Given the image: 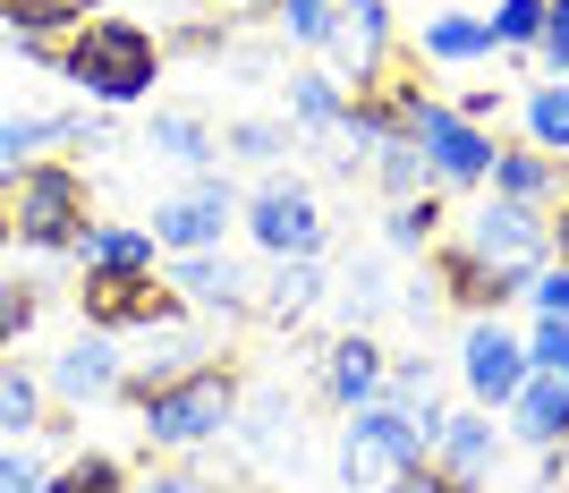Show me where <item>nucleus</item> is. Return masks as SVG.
Segmentation results:
<instances>
[{"label":"nucleus","mask_w":569,"mask_h":493,"mask_svg":"<svg viewBox=\"0 0 569 493\" xmlns=\"http://www.w3.org/2000/svg\"><path fill=\"white\" fill-rule=\"evenodd\" d=\"M34 434H51V392L43 375L0 357V443H34Z\"/></svg>","instance_id":"obj_24"},{"label":"nucleus","mask_w":569,"mask_h":493,"mask_svg":"<svg viewBox=\"0 0 569 493\" xmlns=\"http://www.w3.org/2000/svg\"><path fill=\"white\" fill-rule=\"evenodd\" d=\"M375 188L391 196V205H408V196L433 188V170H426V154H417V137H400V145H382V154H375Z\"/></svg>","instance_id":"obj_30"},{"label":"nucleus","mask_w":569,"mask_h":493,"mask_svg":"<svg viewBox=\"0 0 569 493\" xmlns=\"http://www.w3.org/2000/svg\"><path fill=\"white\" fill-rule=\"evenodd\" d=\"M18 247V221H9V179H0V256Z\"/></svg>","instance_id":"obj_45"},{"label":"nucleus","mask_w":569,"mask_h":493,"mask_svg":"<svg viewBox=\"0 0 569 493\" xmlns=\"http://www.w3.org/2000/svg\"><path fill=\"white\" fill-rule=\"evenodd\" d=\"M451 111H459V119H476V128H493V119L510 111V95H501V86H468V95H459Z\"/></svg>","instance_id":"obj_40"},{"label":"nucleus","mask_w":569,"mask_h":493,"mask_svg":"<svg viewBox=\"0 0 569 493\" xmlns=\"http://www.w3.org/2000/svg\"><path fill=\"white\" fill-rule=\"evenodd\" d=\"M527 375H536V366H527V341L501 324V315H476L468 341H459V383H468V408H493V417H501V408L527 392Z\"/></svg>","instance_id":"obj_9"},{"label":"nucleus","mask_w":569,"mask_h":493,"mask_svg":"<svg viewBox=\"0 0 569 493\" xmlns=\"http://www.w3.org/2000/svg\"><path fill=\"white\" fill-rule=\"evenodd\" d=\"M433 392V357H391V383H382V400H426Z\"/></svg>","instance_id":"obj_39"},{"label":"nucleus","mask_w":569,"mask_h":493,"mask_svg":"<svg viewBox=\"0 0 569 493\" xmlns=\"http://www.w3.org/2000/svg\"><path fill=\"white\" fill-rule=\"evenodd\" d=\"M433 298H442V306H459V315L476 324V315H501V306L519 298V282H501L493 264H476L468 247H459V238L442 230V238H433Z\"/></svg>","instance_id":"obj_14"},{"label":"nucleus","mask_w":569,"mask_h":493,"mask_svg":"<svg viewBox=\"0 0 569 493\" xmlns=\"http://www.w3.org/2000/svg\"><path fill=\"white\" fill-rule=\"evenodd\" d=\"M323 256H289V264H272V273H263L256 282V315L263 324H281V332H298L315 315V306H323Z\"/></svg>","instance_id":"obj_16"},{"label":"nucleus","mask_w":569,"mask_h":493,"mask_svg":"<svg viewBox=\"0 0 569 493\" xmlns=\"http://www.w3.org/2000/svg\"><path fill=\"white\" fill-rule=\"evenodd\" d=\"M493 51H519V60H536V43H545V0H493Z\"/></svg>","instance_id":"obj_31"},{"label":"nucleus","mask_w":569,"mask_h":493,"mask_svg":"<svg viewBox=\"0 0 569 493\" xmlns=\"http://www.w3.org/2000/svg\"><path fill=\"white\" fill-rule=\"evenodd\" d=\"M34 315H43V289L18 282V273H0V357H9L26 332H34Z\"/></svg>","instance_id":"obj_33"},{"label":"nucleus","mask_w":569,"mask_h":493,"mask_svg":"<svg viewBox=\"0 0 569 493\" xmlns=\"http://www.w3.org/2000/svg\"><path fill=\"white\" fill-rule=\"evenodd\" d=\"M289 128H298V137H340V119H349V86H340L332 69H289Z\"/></svg>","instance_id":"obj_21"},{"label":"nucleus","mask_w":569,"mask_h":493,"mask_svg":"<svg viewBox=\"0 0 569 493\" xmlns=\"http://www.w3.org/2000/svg\"><path fill=\"white\" fill-rule=\"evenodd\" d=\"M9 221H18V247L34 256H77V238L94 230V188L77 162H34L9 179Z\"/></svg>","instance_id":"obj_3"},{"label":"nucleus","mask_w":569,"mask_h":493,"mask_svg":"<svg viewBox=\"0 0 569 493\" xmlns=\"http://www.w3.org/2000/svg\"><path fill=\"white\" fill-rule=\"evenodd\" d=\"M86 9H111V0H86Z\"/></svg>","instance_id":"obj_47"},{"label":"nucleus","mask_w":569,"mask_h":493,"mask_svg":"<svg viewBox=\"0 0 569 493\" xmlns=\"http://www.w3.org/2000/svg\"><path fill=\"white\" fill-rule=\"evenodd\" d=\"M162 34L137 18H86L60 43V77H69L86 102H102V111H128V102H144L153 86H162Z\"/></svg>","instance_id":"obj_2"},{"label":"nucleus","mask_w":569,"mask_h":493,"mask_svg":"<svg viewBox=\"0 0 569 493\" xmlns=\"http://www.w3.org/2000/svg\"><path fill=\"white\" fill-rule=\"evenodd\" d=\"M417 60H442V69H468V60H493V26L468 18V9H442V18L417 26Z\"/></svg>","instance_id":"obj_22"},{"label":"nucleus","mask_w":569,"mask_h":493,"mask_svg":"<svg viewBox=\"0 0 569 493\" xmlns=\"http://www.w3.org/2000/svg\"><path fill=\"white\" fill-rule=\"evenodd\" d=\"M272 18L289 26V43H298V51H323V43H332V18H340V9H332V0H281Z\"/></svg>","instance_id":"obj_34"},{"label":"nucleus","mask_w":569,"mask_h":493,"mask_svg":"<svg viewBox=\"0 0 569 493\" xmlns=\"http://www.w3.org/2000/svg\"><path fill=\"white\" fill-rule=\"evenodd\" d=\"M527 366L569 383V324H536V332H527Z\"/></svg>","instance_id":"obj_37"},{"label":"nucleus","mask_w":569,"mask_h":493,"mask_svg":"<svg viewBox=\"0 0 569 493\" xmlns=\"http://www.w3.org/2000/svg\"><path fill=\"white\" fill-rule=\"evenodd\" d=\"M382 493H468V485H451V476L433 469V460H417V469H408V476H391Z\"/></svg>","instance_id":"obj_41"},{"label":"nucleus","mask_w":569,"mask_h":493,"mask_svg":"<svg viewBox=\"0 0 569 493\" xmlns=\"http://www.w3.org/2000/svg\"><path fill=\"white\" fill-rule=\"evenodd\" d=\"M527 315L536 324H569V264H545V273H527Z\"/></svg>","instance_id":"obj_35"},{"label":"nucleus","mask_w":569,"mask_h":493,"mask_svg":"<svg viewBox=\"0 0 569 493\" xmlns=\"http://www.w3.org/2000/svg\"><path fill=\"white\" fill-rule=\"evenodd\" d=\"M417 460H426V434H417V417H408L400 400H375V408H357L340 425V485L349 493H382Z\"/></svg>","instance_id":"obj_4"},{"label":"nucleus","mask_w":569,"mask_h":493,"mask_svg":"<svg viewBox=\"0 0 569 493\" xmlns=\"http://www.w3.org/2000/svg\"><path fill=\"white\" fill-rule=\"evenodd\" d=\"M86 18H94L86 0H0V26H9V43H69Z\"/></svg>","instance_id":"obj_25"},{"label":"nucleus","mask_w":569,"mask_h":493,"mask_svg":"<svg viewBox=\"0 0 569 493\" xmlns=\"http://www.w3.org/2000/svg\"><path fill=\"white\" fill-rule=\"evenodd\" d=\"M545 77H569V0H545V43H536Z\"/></svg>","instance_id":"obj_38"},{"label":"nucleus","mask_w":569,"mask_h":493,"mask_svg":"<svg viewBox=\"0 0 569 493\" xmlns=\"http://www.w3.org/2000/svg\"><path fill=\"white\" fill-rule=\"evenodd\" d=\"M238 230L256 238L272 264H289V256H323L332 221H323V196H315L307 179H281V170H263V188L238 205Z\"/></svg>","instance_id":"obj_6"},{"label":"nucleus","mask_w":569,"mask_h":493,"mask_svg":"<svg viewBox=\"0 0 569 493\" xmlns=\"http://www.w3.org/2000/svg\"><path fill=\"white\" fill-rule=\"evenodd\" d=\"M51 493H137V469L119 451H77L51 469Z\"/></svg>","instance_id":"obj_29"},{"label":"nucleus","mask_w":569,"mask_h":493,"mask_svg":"<svg viewBox=\"0 0 569 493\" xmlns=\"http://www.w3.org/2000/svg\"><path fill=\"white\" fill-rule=\"evenodd\" d=\"M77 315H86V332H170L188 306H179V289L162 282V273H86L77 282Z\"/></svg>","instance_id":"obj_8"},{"label":"nucleus","mask_w":569,"mask_h":493,"mask_svg":"<svg viewBox=\"0 0 569 493\" xmlns=\"http://www.w3.org/2000/svg\"><path fill=\"white\" fill-rule=\"evenodd\" d=\"M238 205H247V196H238L221 170H196L179 196H162V205L144 213V230H153V247H162V256H213L221 238H230Z\"/></svg>","instance_id":"obj_7"},{"label":"nucleus","mask_w":569,"mask_h":493,"mask_svg":"<svg viewBox=\"0 0 569 493\" xmlns=\"http://www.w3.org/2000/svg\"><path fill=\"white\" fill-rule=\"evenodd\" d=\"M501 434H510V443H527V451L569 443V383H561V375H527V392L501 408Z\"/></svg>","instance_id":"obj_17"},{"label":"nucleus","mask_w":569,"mask_h":493,"mask_svg":"<svg viewBox=\"0 0 569 493\" xmlns=\"http://www.w3.org/2000/svg\"><path fill=\"white\" fill-rule=\"evenodd\" d=\"M451 230V213H442V188H426V196H408V205H391L382 213V238L400 247V256H433V238Z\"/></svg>","instance_id":"obj_28"},{"label":"nucleus","mask_w":569,"mask_h":493,"mask_svg":"<svg viewBox=\"0 0 569 493\" xmlns=\"http://www.w3.org/2000/svg\"><path fill=\"white\" fill-rule=\"evenodd\" d=\"M433 469L451 476V485H468V493H485V476L501 469V425H493V408H451V425L433 434V451H426Z\"/></svg>","instance_id":"obj_15"},{"label":"nucleus","mask_w":569,"mask_h":493,"mask_svg":"<svg viewBox=\"0 0 569 493\" xmlns=\"http://www.w3.org/2000/svg\"><path fill=\"white\" fill-rule=\"evenodd\" d=\"M552 264H569V196L552 205Z\"/></svg>","instance_id":"obj_44"},{"label":"nucleus","mask_w":569,"mask_h":493,"mask_svg":"<svg viewBox=\"0 0 569 493\" xmlns=\"http://www.w3.org/2000/svg\"><path fill=\"white\" fill-rule=\"evenodd\" d=\"M323 60H332V77L349 86V95H375L382 77H391V60H400L391 0H349V9L332 18V43H323Z\"/></svg>","instance_id":"obj_10"},{"label":"nucleus","mask_w":569,"mask_h":493,"mask_svg":"<svg viewBox=\"0 0 569 493\" xmlns=\"http://www.w3.org/2000/svg\"><path fill=\"white\" fill-rule=\"evenodd\" d=\"M519 128H527V145H536V154H561V162H569V77H545V86H527Z\"/></svg>","instance_id":"obj_26"},{"label":"nucleus","mask_w":569,"mask_h":493,"mask_svg":"<svg viewBox=\"0 0 569 493\" xmlns=\"http://www.w3.org/2000/svg\"><path fill=\"white\" fill-rule=\"evenodd\" d=\"M86 137V111H9L0 119V179H18L51 154V145H77Z\"/></svg>","instance_id":"obj_18"},{"label":"nucleus","mask_w":569,"mask_h":493,"mask_svg":"<svg viewBox=\"0 0 569 493\" xmlns=\"http://www.w3.org/2000/svg\"><path fill=\"white\" fill-rule=\"evenodd\" d=\"M545 460V485H569V443H552V451H536Z\"/></svg>","instance_id":"obj_43"},{"label":"nucleus","mask_w":569,"mask_h":493,"mask_svg":"<svg viewBox=\"0 0 569 493\" xmlns=\"http://www.w3.org/2000/svg\"><path fill=\"white\" fill-rule=\"evenodd\" d=\"M323 400H332L340 417H357V408H375L382 383H391V349H382L375 332H340L332 349H323Z\"/></svg>","instance_id":"obj_13"},{"label":"nucleus","mask_w":569,"mask_h":493,"mask_svg":"<svg viewBox=\"0 0 569 493\" xmlns=\"http://www.w3.org/2000/svg\"><path fill=\"white\" fill-rule=\"evenodd\" d=\"M281 154H298V128H289V119H230V128H221V162L272 170Z\"/></svg>","instance_id":"obj_27"},{"label":"nucleus","mask_w":569,"mask_h":493,"mask_svg":"<svg viewBox=\"0 0 569 493\" xmlns=\"http://www.w3.org/2000/svg\"><path fill=\"white\" fill-rule=\"evenodd\" d=\"M340 306H349V332H366L382 315V306H391V273H382L375 256L366 264H349V282H340Z\"/></svg>","instance_id":"obj_32"},{"label":"nucleus","mask_w":569,"mask_h":493,"mask_svg":"<svg viewBox=\"0 0 569 493\" xmlns=\"http://www.w3.org/2000/svg\"><path fill=\"white\" fill-rule=\"evenodd\" d=\"M238 400H247V383H238L230 357H196L188 375L153 383V392H128V408H137L144 451H204L238 425Z\"/></svg>","instance_id":"obj_1"},{"label":"nucleus","mask_w":569,"mask_h":493,"mask_svg":"<svg viewBox=\"0 0 569 493\" xmlns=\"http://www.w3.org/2000/svg\"><path fill=\"white\" fill-rule=\"evenodd\" d=\"M493 196H510V205H536V213H552L569 196V179H561V154H536V145H501L493 154V179H485Z\"/></svg>","instance_id":"obj_19"},{"label":"nucleus","mask_w":569,"mask_h":493,"mask_svg":"<svg viewBox=\"0 0 569 493\" xmlns=\"http://www.w3.org/2000/svg\"><path fill=\"white\" fill-rule=\"evenodd\" d=\"M137 493H213L196 469H153V476H137Z\"/></svg>","instance_id":"obj_42"},{"label":"nucleus","mask_w":569,"mask_h":493,"mask_svg":"<svg viewBox=\"0 0 569 493\" xmlns=\"http://www.w3.org/2000/svg\"><path fill=\"white\" fill-rule=\"evenodd\" d=\"M119 383H128V357H119L111 332H77L69 349L43 366V392L60 408H102V400H119Z\"/></svg>","instance_id":"obj_11"},{"label":"nucleus","mask_w":569,"mask_h":493,"mask_svg":"<svg viewBox=\"0 0 569 493\" xmlns=\"http://www.w3.org/2000/svg\"><path fill=\"white\" fill-rule=\"evenodd\" d=\"M451 238L468 247L476 264H493L501 282H519V289H527V273H545V264H552V213L510 205V196H485Z\"/></svg>","instance_id":"obj_5"},{"label":"nucleus","mask_w":569,"mask_h":493,"mask_svg":"<svg viewBox=\"0 0 569 493\" xmlns=\"http://www.w3.org/2000/svg\"><path fill=\"white\" fill-rule=\"evenodd\" d=\"M144 154H162V162H179V170H213L221 137L196 111H153V119H144Z\"/></svg>","instance_id":"obj_23"},{"label":"nucleus","mask_w":569,"mask_h":493,"mask_svg":"<svg viewBox=\"0 0 569 493\" xmlns=\"http://www.w3.org/2000/svg\"><path fill=\"white\" fill-rule=\"evenodd\" d=\"M77 273H162V247L144 221H94L77 238Z\"/></svg>","instance_id":"obj_20"},{"label":"nucleus","mask_w":569,"mask_h":493,"mask_svg":"<svg viewBox=\"0 0 569 493\" xmlns=\"http://www.w3.org/2000/svg\"><path fill=\"white\" fill-rule=\"evenodd\" d=\"M230 9H281V0H230Z\"/></svg>","instance_id":"obj_46"},{"label":"nucleus","mask_w":569,"mask_h":493,"mask_svg":"<svg viewBox=\"0 0 569 493\" xmlns=\"http://www.w3.org/2000/svg\"><path fill=\"white\" fill-rule=\"evenodd\" d=\"M162 282L179 289L188 315H256V273L230 247H213V256H162Z\"/></svg>","instance_id":"obj_12"},{"label":"nucleus","mask_w":569,"mask_h":493,"mask_svg":"<svg viewBox=\"0 0 569 493\" xmlns=\"http://www.w3.org/2000/svg\"><path fill=\"white\" fill-rule=\"evenodd\" d=\"M332 9H349V0H332Z\"/></svg>","instance_id":"obj_48"},{"label":"nucleus","mask_w":569,"mask_h":493,"mask_svg":"<svg viewBox=\"0 0 569 493\" xmlns=\"http://www.w3.org/2000/svg\"><path fill=\"white\" fill-rule=\"evenodd\" d=\"M0 493H51V469L26 443H0Z\"/></svg>","instance_id":"obj_36"}]
</instances>
